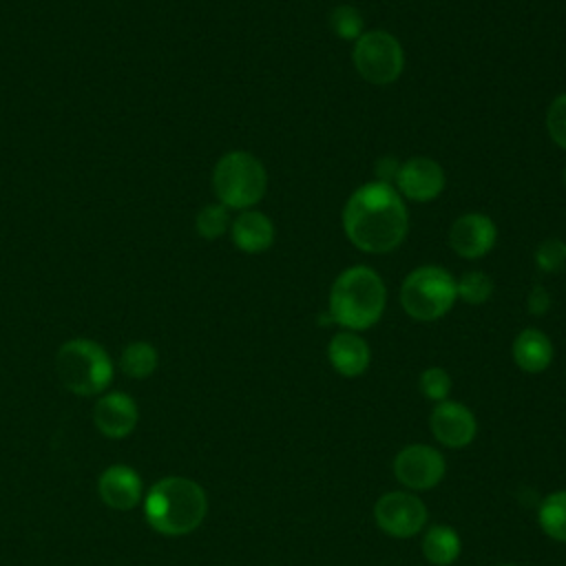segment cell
<instances>
[{
    "label": "cell",
    "mask_w": 566,
    "mask_h": 566,
    "mask_svg": "<svg viewBox=\"0 0 566 566\" xmlns=\"http://www.w3.org/2000/svg\"><path fill=\"white\" fill-rule=\"evenodd\" d=\"M343 230L363 252L382 254L398 248L409 230L402 197L391 184L369 181L352 192L343 208Z\"/></svg>",
    "instance_id": "obj_1"
},
{
    "label": "cell",
    "mask_w": 566,
    "mask_h": 566,
    "mask_svg": "<svg viewBox=\"0 0 566 566\" xmlns=\"http://www.w3.org/2000/svg\"><path fill=\"white\" fill-rule=\"evenodd\" d=\"M387 290L380 274L367 265L343 270L329 290V321L360 332L376 325L385 312Z\"/></svg>",
    "instance_id": "obj_2"
},
{
    "label": "cell",
    "mask_w": 566,
    "mask_h": 566,
    "mask_svg": "<svg viewBox=\"0 0 566 566\" xmlns=\"http://www.w3.org/2000/svg\"><path fill=\"white\" fill-rule=\"evenodd\" d=\"M144 511L155 531L164 535H186L203 522L208 497L195 480L170 475L153 484Z\"/></svg>",
    "instance_id": "obj_3"
},
{
    "label": "cell",
    "mask_w": 566,
    "mask_h": 566,
    "mask_svg": "<svg viewBox=\"0 0 566 566\" xmlns=\"http://www.w3.org/2000/svg\"><path fill=\"white\" fill-rule=\"evenodd\" d=\"M268 188V172L252 153L230 150L212 170V190L228 210H250L256 206Z\"/></svg>",
    "instance_id": "obj_4"
},
{
    "label": "cell",
    "mask_w": 566,
    "mask_h": 566,
    "mask_svg": "<svg viewBox=\"0 0 566 566\" xmlns=\"http://www.w3.org/2000/svg\"><path fill=\"white\" fill-rule=\"evenodd\" d=\"M60 382L77 396H95L113 380V363L106 349L88 338H71L55 354Z\"/></svg>",
    "instance_id": "obj_5"
},
{
    "label": "cell",
    "mask_w": 566,
    "mask_h": 566,
    "mask_svg": "<svg viewBox=\"0 0 566 566\" xmlns=\"http://www.w3.org/2000/svg\"><path fill=\"white\" fill-rule=\"evenodd\" d=\"M455 298V279L440 265H420L411 270L400 287L402 310L416 321H436L444 316Z\"/></svg>",
    "instance_id": "obj_6"
},
{
    "label": "cell",
    "mask_w": 566,
    "mask_h": 566,
    "mask_svg": "<svg viewBox=\"0 0 566 566\" xmlns=\"http://www.w3.org/2000/svg\"><path fill=\"white\" fill-rule=\"evenodd\" d=\"M358 75L369 84H391L405 69V53L400 42L387 31H363L352 51Z\"/></svg>",
    "instance_id": "obj_7"
},
{
    "label": "cell",
    "mask_w": 566,
    "mask_h": 566,
    "mask_svg": "<svg viewBox=\"0 0 566 566\" xmlns=\"http://www.w3.org/2000/svg\"><path fill=\"white\" fill-rule=\"evenodd\" d=\"M374 520L389 537L407 539L424 528L427 506L409 491H389L376 500Z\"/></svg>",
    "instance_id": "obj_8"
},
{
    "label": "cell",
    "mask_w": 566,
    "mask_h": 566,
    "mask_svg": "<svg viewBox=\"0 0 566 566\" xmlns=\"http://www.w3.org/2000/svg\"><path fill=\"white\" fill-rule=\"evenodd\" d=\"M447 473L444 455L429 444H407L394 458V475L411 491L433 489Z\"/></svg>",
    "instance_id": "obj_9"
},
{
    "label": "cell",
    "mask_w": 566,
    "mask_h": 566,
    "mask_svg": "<svg viewBox=\"0 0 566 566\" xmlns=\"http://www.w3.org/2000/svg\"><path fill=\"white\" fill-rule=\"evenodd\" d=\"M394 184L400 197L427 203L444 190L447 177L438 161L429 157H411L405 164H400Z\"/></svg>",
    "instance_id": "obj_10"
},
{
    "label": "cell",
    "mask_w": 566,
    "mask_h": 566,
    "mask_svg": "<svg viewBox=\"0 0 566 566\" xmlns=\"http://www.w3.org/2000/svg\"><path fill=\"white\" fill-rule=\"evenodd\" d=\"M429 429L440 444L449 449H462L473 442L478 433V422L473 411L462 402L442 400L433 407L429 416Z\"/></svg>",
    "instance_id": "obj_11"
},
{
    "label": "cell",
    "mask_w": 566,
    "mask_h": 566,
    "mask_svg": "<svg viewBox=\"0 0 566 566\" xmlns=\"http://www.w3.org/2000/svg\"><path fill=\"white\" fill-rule=\"evenodd\" d=\"M497 239L495 223L480 212H467L458 217L449 228V245L462 259L484 256Z\"/></svg>",
    "instance_id": "obj_12"
},
{
    "label": "cell",
    "mask_w": 566,
    "mask_h": 566,
    "mask_svg": "<svg viewBox=\"0 0 566 566\" xmlns=\"http://www.w3.org/2000/svg\"><path fill=\"white\" fill-rule=\"evenodd\" d=\"M95 427L108 438H124L137 424V405L130 396L113 391L97 400L93 409Z\"/></svg>",
    "instance_id": "obj_13"
},
{
    "label": "cell",
    "mask_w": 566,
    "mask_h": 566,
    "mask_svg": "<svg viewBox=\"0 0 566 566\" xmlns=\"http://www.w3.org/2000/svg\"><path fill=\"white\" fill-rule=\"evenodd\" d=\"M327 358L340 376L356 378L367 371L371 352L363 336H358L356 332L343 329L332 336V340L327 345Z\"/></svg>",
    "instance_id": "obj_14"
},
{
    "label": "cell",
    "mask_w": 566,
    "mask_h": 566,
    "mask_svg": "<svg viewBox=\"0 0 566 566\" xmlns=\"http://www.w3.org/2000/svg\"><path fill=\"white\" fill-rule=\"evenodd\" d=\"M99 497L115 511H128L142 500L139 475L124 464H113L99 475Z\"/></svg>",
    "instance_id": "obj_15"
},
{
    "label": "cell",
    "mask_w": 566,
    "mask_h": 566,
    "mask_svg": "<svg viewBox=\"0 0 566 566\" xmlns=\"http://www.w3.org/2000/svg\"><path fill=\"white\" fill-rule=\"evenodd\" d=\"M232 243L248 254H259L274 243V223L259 210H243L230 223Z\"/></svg>",
    "instance_id": "obj_16"
},
{
    "label": "cell",
    "mask_w": 566,
    "mask_h": 566,
    "mask_svg": "<svg viewBox=\"0 0 566 566\" xmlns=\"http://www.w3.org/2000/svg\"><path fill=\"white\" fill-rule=\"evenodd\" d=\"M513 360L522 371H528V374L544 371L553 363L551 338L535 327L522 329L513 340Z\"/></svg>",
    "instance_id": "obj_17"
},
{
    "label": "cell",
    "mask_w": 566,
    "mask_h": 566,
    "mask_svg": "<svg viewBox=\"0 0 566 566\" xmlns=\"http://www.w3.org/2000/svg\"><path fill=\"white\" fill-rule=\"evenodd\" d=\"M420 546H422L424 559L433 566H451L462 551L460 535L444 524H436L427 528Z\"/></svg>",
    "instance_id": "obj_18"
},
{
    "label": "cell",
    "mask_w": 566,
    "mask_h": 566,
    "mask_svg": "<svg viewBox=\"0 0 566 566\" xmlns=\"http://www.w3.org/2000/svg\"><path fill=\"white\" fill-rule=\"evenodd\" d=\"M537 522L548 537L566 544V489L553 491L542 500Z\"/></svg>",
    "instance_id": "obj_19"
},
{
    "label": "cell",
    "mask_w": 566,
    "mask_h": 566,
    "mask_svg": "<svg viewBox=\"0 0 566 566\" xmlns=\"http://www.w3.org/2000/svg\"><path fill=\"white\" fill-rule=\"evenodd\" d=\"M157 349L146 340H135L124 347L119 365L130 378H148L157 367Z\"/></svg>",
    "instance_id": "obj_20"
},
{
    "label": "cell",
    "mask_w": 566,
    "mask_h": 566,
    "mask_svg": "<svg viewBox=\"0 0 566 566\" xmlns=\"http://www.w3.org/2000/svg\"><path fill=\"white\" fill-rule=\"evenodd\" d=\"M230 223L232 221H230L228 208L221 203H208L195 217V228H197L199 237H203L208 241L219 239L230 228Z\"/></svg>",
    "instance_id": "obj_21"
},
{
    "label": "cell",
    "mask_w": 566,
    "mask_h": 566,
    "mask_svg": "<svg viewBox=\"0 0 566 566\" xmlns=\"http://www.w3.org/2000/svg\"><path fill=\"white\" fill-rule=\"evenodd\" d=\"M455 292H458V298H462L464 303L480 305V303H484L493 294V281L484 272H480V270L464 272L455 281Z\"/></svg>",
    "instance_id": "obj_22"
},
{
    "label": "cell",
    "mask_w": 566,
    "mask_h": 566,
    "mask_svg": "<svg viewBox=\"0 0 566 566\" xmlns=\"http://www.w3.org/2000/svg\"><path fill=\"white\" fill-rule=\"evenodd\" d=\"M329 27L340 40H358L363 35V15L352 4H338L329 13Z\"/></svg>",
    "instance_id": "obj_23"
},
{
    "label": "cell",
    "mask_w": 566,
    "mask_h": 566,
    "mask_svg": "<svg viewBox=\"0 0 566 566\" xmlns=\"http://www.w3.org/2000/svg\"><path fill=\"white\" fill-rule=\"evenodd\" d=\"M535 265L544 274L564 270L566 265V243L562 239H546L535 250Z\"/></svg>",
    "instance_id": "obj_24"
},
{
    "label": "cell",
    "mask_w": 566,
    "mask_h": 566,
    "mask_svg": "<svg viewBox=\"0 0 566 566\" xmlns=\"http://www.w3.org/2000/svg\"><path fill=\"white\" fill-rule=\"evenodd\" d=\"M420 389L429 400L442 402L451 391V376L442 367H427L420 374Z\"/></svg>",
    "instance_id": "obj_25"
},
{
    "label": "cell",
    "mask_w": 566,
    "mask_h": 566,
    "mask_svg": "<svg viewBox=\"0 0 566 566\" xmlns=\"http://www.w3.org/2000/svg\"><path fill=\"white\" fill-rule=\"evenodd\" d=\"M546 128L551 139L566 150V93L557 95L546 113Z\"/></svg>",
    "instance_id": "obj_26"
},
{
    "label": "cell",
    "mask_w": 566,
    "mask_h": 566,
    "mask_svg": "<svg viewBox=\"0 0 566 566\" xmlns=\"http://www.w3.org/2000/svg\"><path fill=\"white\" fill-rule=\"evenodd\" d=\"M526 307L531 314H546L551 307V294L546 292V287L535 285L526 296Z\"/></svg>",
    "instance_id": "obj_27"
},
{
    "label": "cell",
    "mask_w": 566,
    "mask_h": 566,
    "mask_svg": "<svg viewBox=\"0 0 566 566\" xmlns=\"http://www.w3.org/2000/svg\"><path fill=\"white\" fill-rule=\"evenodd\" d=\"M497 566H517V564H497Z\"/></svg>",
    "instance_id": "obj_28"
},
{
    "label": "cell",
    "mask_w": 566,
    "mask_h": 566,
    "mask_svg": "<svg viewBox=\"0 0 566 566\" xmlns=\"http://www.w3.org/2000/svg\"><path fill=\"white\" fill-rule=\"evenodd\" d=\"M564 184H566V170H564Z\"/></svg>",
    "instance_id": "obj_29"
}]
</instances>
